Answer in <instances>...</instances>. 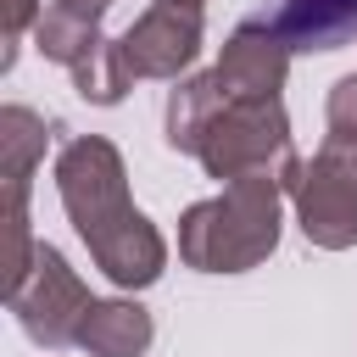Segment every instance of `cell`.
Here are the masks:
<instances>
[{
  "label": "cell",
  "instance_id": "cell-5",
  "mask_svg": "<svg viewBox=\"0 0 357 357\" xmlns=\"http://www.w3.org/2000/svg\"><path fill=\"white\" fill-rule=\"evenodd\" d=\"M195 50H201V11L190 0H162L123 33L117 67L123 73H145V78H167L184 61H195Z\"/></svg>",
  "mask_w": 357,
  "mask_h": 357
},
{
  "label": "cell",
  "instance_id": "cell-8",
  "mask_svg": "<svg viewBox=\"0 0 357 357\" xmlns=\"http://www.w3.org/2000/svg\"><path fill=\"white\" fill-rule=\"evenodd\" d=\"M39 296H28V290H17V312H22V324H28V335L33 340H45V346H56V340H67V335H78L73 329V318L67 312H56L61 301H73V307H89V296H84V284L67 273V262L50 251V245H39Z\"/></svg>",
  "mask_w": 357,
  "mask_h": 357
},
{
  "label": "cell",
  "instance_id": "cell-9",
  "mask_svg": "<svg viewBox=\"0 0 357 357\" xmlns=\"http://www.w3.org/2000/svg\"><path fill=\"white\" fill-rule=\"evenodd\" d=\"M78 340L95 357H139L151 346V318L128 301H89V312L78 318Z\"/></svg>",
  "mask_w": 357,
  "mask_h": 357
},
{
  "label": "cell",
  "instance_id": "cell-11",
  "mask_svg": "<svg viewBox=\"0 0 357 357\" xmlns=\"http://www.w3.org/2000/svg\"><path fill=\"white\" fill-rule=\"evenodd\" d=\"M190 6H195V0H190Z\"/></svg>",
  "mask_w": 357,
  "mask_h": 357
},
{
  "label": "cell",
  "instance_id": "cell-6",
  "mask_svg": "<svg viewBox=\"0 0 357 357\" xmlns=\"http://www.w3.org/2000/svg\"><path fill=\"white\" fill-rule=\"evenodd\" d=\"M251 22L284 50H340L357 39V0H262Z\"/></svg>",
  "mask_w": 357,
  "mask_h": 357
},
{
  "label": "cell",
  "instance_id": "cell-1",
  "mask_svg": "<svg viewBox=\"0 0 357 357\" xmlns=\"http://www.w3.org/2000/svg\"><path fill=\"white\" fill-rule=\"evenodd\" d=\"M61 201L78 223V234L89 240V251L100 257V268L117 284H151L162 273V240L156 229L123 201V162L106 139H78L61 167Z\"/></svg>",
  "mask_w": 357,
  "mask_h": 357
},
{
  "label": "cell",
  "instance_id": "cell-4",
  "mask_svg": "<svg viewBox=\"0 0 357 357\" xmlns=\"http://www.w3.org/2000/svg\"><path fill=\"white\" fill-rule=\"evenodd\" d=\"M301 229L307 240L340 251L357 240V139L329 134L318 162L301 178Z\"/></svg>",
  "mask_w": 357,
  "mask_h": 357
},
{
  "label": "cell",
  "instance_id": "cell-10",
  "mask_svg": "<svg viewBox=\"0 0 357 357\" xmlns=\"http://www.w3.org/2000/svg\"><path fill=\"white\" fill-rule=\"evenodd\" d=\"M95 17H100V0H56L45 17H39V50L78 67L100 39H95Z\"/></svg>",
  "mask_w": 357,
  "mask_h": 357
},
{
  "label": "cell",
  "instance_id": "cell-2",
  "mask_svg": "<svg viewBox=\"0 0 357 357\" xmlns=\"http://www.w3.org/2000/svg\"><path fill=\"white\" fill-rule=\"evenodd\" d=\"M273 240H279V190L268 173H245L223 201H206L184 218L178 251L206 273H240L257 257H268Z\"/></svg>",
  "mask_w": 357,
  "mask_h": 357
},
{
  "label": "cell",
  "instance_id": "cell-3",
  "mask_svg": "<svg viewBox=\"0 0 357 357\" xmlns=\"http://www.w3.org/2000/svg\"><path fill=\"white\" fill-rule=\"evenodd\" d=\"M195 156L218 178L268 173V156H284V117L273 100H223V117L206 123Z\"/></svg>",
  "mask_w": 357,
  "mask_h": 357
},
{
  "label": "cell",
  "instance_id": "cell-7",
  "mask_svg": "<svg viewBox=\"0 0 357 357\" xmlns=\"http://www.w3.org/2000/svg\"><path fill=\"white\" fill-rule=\"evenodd\" d=\"M218 89L229 95V100H273L279 95V78H284V45L268 33V28H257V22H245L229 45H223V61H218Z\"/></svg>",
  "mask_w": 357,
  "mask_h": 357
}]
</instances>
